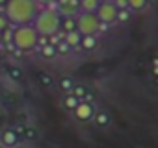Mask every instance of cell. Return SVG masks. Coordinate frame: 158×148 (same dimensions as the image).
Instances as JSON below:
<instances>
[{
    "label": "cell",
    "mask_w": 158,
    "mask_h": 148,
    "mask_svg": "<svg viewBox=\"0 0 158 148\" xmlns=\"http://www.w3.org/2000/svg\"><path fill=\"white\" fill-rule=\"evenodd\" d=\"M74 117L78 120H82V122L89 120L93 117V106L89 102H80V104L76 106V109H74Z\"/></svg>",
    "instance_id": "obj_7"
},
{
    "label": "cell",
    "mask_w": 158,
    "mask_h": 148,
    "mask_svg": "<svg viewBox=\"0 0 158 148\" xmlns=\"http://www.w3.org/2000/svg\"><path fill=\"white\" fill-rule=\"evenodd\" d=\"M35 2H37V4H45V6H47V4H50V2H56V0H35Z\"/></svg>",
    "instance_id": "obj_24"
},
{
    "label": "cell",
    "mask_w": 158,
    "mask_h": 148,
    "mask_svg": "<svg viewBox=\"0 0 158 148\" xmlns=\"http://www.w3.org/2000/svg\"><path fill=\"white\" fill-rule=\"evenodd\" d=\"M147 6V0H128V8L132 11H141Z\"/></svg>",
    "instance_id": "obj_16"
},
{
    "label": "cell",
    "mask_w": 158,
    "mask_h": 148,
    "mask_svg": "<svg viewBox=\"0 0 158 148\" xmlns=\"http://www.w3.org/2000/svg\"><path fill=\"white\" fill-rule=\"evenodd\" d=\"M114 4L117 6V10H127L128 8V0H115Z\"/></svg>",
    "instance_id": "obj_21"
},
{
    "label": "cell",
    "mask_w": 158,
    "mask_h": 148,
    "mask_svg": "<svg viewBox=\"0 0 158 148\" xmlns=\"http://www.w3.org/2000/svg\"><path fill=\"white\" fill-rule=\"evenodd\" d=\"M39 4L35 0H6L4 17L13 26H28L35 21Z\"/></svg>",
    "instance_id": "obj_1"
},
{
    "label": "cell",
    "mask_w": 158,
    "mask_h": 148,
    "mask_svg": "<svg viewBox=\"0 0 158 148\" xmlns=\"http://www.w3.org/2000/svg\"><path fill=\"white\" fill-rule=\"evenodd\" d=\"M58 13L63 17H76L80 13V0H56Z\"/></svg>",
    "instance_id": "obj_6"
},
{
    "label": "cell",
    "mask_w": 158,
    "mask_h": 148,
    "mask_svg": "<svg viewBox=\"0 0 158 148\" xmlns=\"http://www.w3.org/2000/svg\"><path fill=\"white\" fill-rule=\"evenodd\" d=\"M8 26V19L4 15H0V32H4V28Z\"/></svg>",
    "instance_id": "obj_23"
},
{
    "label": "cell",
    "mask_w": 158,
    "mask_h": 148,
    "mask_svg": "<svg viewBox=\"0 0 158 148\" xmlns=\"http://www.w3.org/2000/svg\"><path fill=\"white\" fill-rule=\"evenodd\" d=\"M54 46H56V54L65 56V54H69V52H71V46H69L65 41H61V43H58V45H54Z\"/></svg>",
    "instance_id": "obj_18"
},
{
    "label": "cell",
    "mask_w": 158,
    "mask_h": 148,
    "mask_svg": "<svg viewBox=\"0 0 158 148\" xmlns=\"http://www.w3.org/2000/svg\"><path fill=\"white\" fill-rule=\"evenodd\" d=\"M41 54H43L45 57H54V56H56V46H54V45H47V46L41 48Z\"/></svg>",
    "instance_id": "obj_19"
},
{
    "label": "cell",
    "mask_w": 158,
    "mask_h": 148,
    "mask_svg": "<svg viewBox=\"0 0 158 148\" xmlns=\"http://www.w3.org/2000/svg\"><path fill=\"white\" fill-rule=\"evenodd\" d=\"M0 148H4V146H2V144H0Z\"/></svg>",
    "instance_id": "obj_27"
},
{
    "label": "cell",
    "mask_w": 158,
    "mask_h": 148,
    "mask_svg": "<svg viewBox=\"0 0 158 148\" xmlns=\"http://www.w3.org/2000/svg\"><path fill=\"white\" fill-rule=\"evenodd\" d=\"M117 21L119 22H128L130 21V11L128 10H119L117 11Z\"/></svg>",
    "instance_id": "obj_20"
},
{
    "label": "cell",
    "mask_w": 158,
    "mask_h": 148,
    "mask_svg": "<svg viewBox=\"0 0 158 148\" xmlns=\"http://www.w3.org/2000/svg\"><path fill=\"white\" fill-rule=\"evenodd\" d=\"M101 21L97 19L95 13H78L76 15V32L84 35H95L101 30Z\"/></svg>",
    "instance_id": "obj_4"
},
{
    "label": "cell",
    "mask_w": 158,
    "mask_h": 148,
    "mask_svg": "<svg viewBox=\"0 0 158 148\" xmlns=\"http://www.w3.org/2000/svg\"><path fill=\"white\" fill-rule=\"evenodd\" d=\"M60 87H61V91H73L74 84H73V80H71L69 76H63V78L60 80Z\"/></svg>",
    "instance_id": "obj_17"
},
{
    "label": "cell",
    "mask_w": 158,
    "mask_h": 148,
    "mask_svg": "<svg viewBox=\"0 0 158 148\" xmlns=\"http://www.w3.org/2000/svg\"><path fill=\"white\" fill-rule=\"evenodd\" d=\"M93 120H95L97 126H108V124H110V115H108L106 111H99V113L93 117Z\"/></svg>",
    "instance_id": "obj_15"
},
{
    "label": "cell",
    "mask_w": 158,
    "mask_h": 148,
    "mask_svg": "<svg viewBox=\"0 0 158 148\" xmlns=\"http://www.w3.org/2000/svg\"><path fill=\"white\" fill-rule=\"evenodd\" d=\"M78 104H80V100H78L73 93H71V95H67V96L63 98V106H65V109H69V111H74Z\"/></svg>",
    "instance_id": "obj_13"
},
{
    "label": "cell",
    "mask_w": 158,
    "mask_h": 148,
    "mask_svg": "<svg viewBox=\"0 0 158 148\" xmlns=\"http://www.w3.org/2000/svg\"><path fill=\"white\" fill-rule=\"evenodd\" d=\"M73 95L80 100V102H86V98H89V93H88V89L84 87V85H76V87H73Z\"/></svg>",
    "instance_id": "obj_14"
},
{
    "label": "cell",
    "mask_w": 158,
    "mask_h": 148,
    "mask_svg": "<svg viewBox=\"0 0 158 148\" xmlns=\"http://www.w3.org/2000/svg\"><path fill=\"white\" fill-rule=\"evenodd\" d=\"M101 2H114V0H101Z\"/></svg>",
    "instance_id": "obj_25"
},
{
    "label": "cell",
    "mask_w": 158,
    "mask_h": 148,
    "mask_svg": "<svg viewBox=\"0 0 158 148\" xmlns=\"http://www.w3.org/2000/svg\"><path fill=\"white\" fill-rule=\"evenodd\" d=\"M0 141H2V146L4 148H13L19 142V133L13 131V130H6L2 133V137H0Z\"/></svg>",
    "instance_id": "obj_8"
},
{
    "label": "cell",
    "mask_w": 158,
    "mask_h": 148,
    "mask_svg": "<svg viewBox=\"0 0 158 148\" xmlns=\"http://www.w3.org/2000/svg\"><path fill=\"white\" fill-rule=\"evenodd\" d=\"M41 84L43 85H50L52 84V76L50 74H41Z\"/></svg>",
    "instance_id": "obj_22"
},
{
    "label": "cell",
    "mask_w": 158,
    "mask_h": 148,
    "mask_svg": "<svg viewBox=\"0 0 158 148\" xmlns=\"http://www.w3.org/2000/svg\"><path fill=\"white\" fill-rule=\"evenodd\" d=\"M11 41L19 50H32L37 46L39 41V33L35 32V28L32 24L28 26H15L11 32Z\"/></svg>",
    "instance_id": "obj_3"
},
{
    "label": "cell",
    "mask_w": 158,
    "mask_h": 148,
    "mask_svg": "<svg viewBox=\"0 0 158 148\" xmlns=\"http://www.w3.org/2000/svg\"><path fill=\"white\" fill-rule=\"evenodd\" d=\"M2 4H6V0H0V6H2Z\"/></svg>",
    "instance_id": "obj_26"
},
{
    "label": "cell",
    "mask_w": 158,
    "mask_h": 148,
    "mask_svg": "<svg viewBox=\"0 0 158 148\" xmlns=\"http://www.w3.org/2000/svg\"><path fill=\"white\" fill-rule=\"evenodd\" d=\"M80 46H82L84 50H95V48H97V39H95V35H84V37L80 39Z\"/></svg>",
    "instance_id": "obj_12"
},
{
    "label": "cell",
    "mask_w": 158,
    "mask_h": 148,
    "mask_svg": "<svg viewBox=\"0 0 158 148\" xmlns=\"http://www.w3.org/2000/svg\"><path fill=\"white\" fill-rule=\"evenodd\" d=\"M117 6L114 2H101V6L97 8L95 15L101 21V24H112L117 21Z\"/></svg>",
    "instance_id": "obj_5"
},
{
    "label": "cell",
    "mask_w": 158,
    "mask_h": 148,
    "mask_svg": "<svg viewBox=\"0 0 158 148\" xmlns=\"http://www.w3.org/2000/svg\"><path fill=\"white\" fill-rule=\"evenodd\" d=\"M34 28L39 35L50 37L61 30V15L52 8H45L37 13L35 21H34Z\"/></svg>",
    "instance_id": "obj_2"
},
{
    "label": "cell",
    "mask_w": 158,
    "mask_h": 148,
    "mask_svg": "<svg viewBox=\"0 0 158 148\" xmlns=\"http://www.w3.org/2000/svg\"><path fill=\"white\" fill-rule=\"evenodd\" d=\"M101 0H80V13H95Z\"/></svg>",
    "instance_id": "obj_9"
},
{
    "label": "cell",
    "mask_w": 158,
    "mask_h": 148,
    "mask_svg": "<svg viewBox=\"0 0 158 148\" xmlns=\"http://www.w3.org/2000/svg\"><path fill=\"white\" fill-rule=\"evenodd\" d=\"M80 39H82V35L78 33V32H71V33H65L63 35V41L71 48H78V46H80Z\"/></svg>",
    "instance_id": "obj_10"
},
{
    "label": "cell",
    "mask_w": 158,
    "mask_h": 148,
    "mask_svg": "<svg viewBox=\"0 0 158 148\" xmlns=\"http://www.w3.org/2000/svg\"><path fill=\"white\" fill-rule=\"evenodd\" d=\"M61 28H63V33L76 32V17H63L61 19Z\"/></svg>",
    "instance_id": "obj_11"
}]
</instances>
